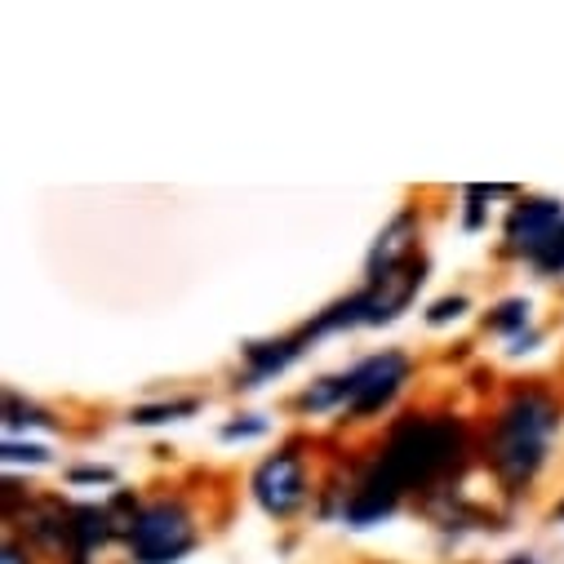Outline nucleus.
<instances>
[{"label":"nucleus","mask_w":564,"mask_h":564,"mask_svg":"<svg viewBox=\"0 0 564 564\" xmlns=\"http://www.w3.org/2000/svg\"><path fill=\"white\" fill-rule=\"evenodd\" d=\"M564 432V400L546 382H516L498 395L489 427L480 432V463L507 498L529 494L551 467Z\"/></svg>","instance_id":"obj_1"},{"label":"nucleus","mask_w":564,"mask_h":564,"mask_svg":"<svg viewBox=\"0 0 564 564\" xmlns=\"http://www.w3.org/2000/svg\"><path fill=\"white\" fill-rule=\"evenodd\" d=\"M480 454L471 422L449 409H404L382 432L373 463L404 494H449V480Z\"/></svg>","instance_id":"obj_2"},{"label":"nucleus","mask_w":564,"mask_h":564,"mask_svg":"<svg viewBox=\"0 0 564 564\" xmlns=\"http://www.w3.org/2000/svg\"><path fill=\"white\" fill-rule=\"evenodd\" d=\"M196 546H200V516L174 489L143 498L124 533V551L133 564H183Z\"/></svg>","instance_id":"obj_3"},{"label":"nucleus","mask_w":564,"mask_h":564,"mask_svg":"<svg viewBox=\"0 0 564 564\" xmlns=\"http://www.w3.org/2000/svg\"><path fill=\"white\" fill-rule=\"evenodd\" d=\"M312 494H316V485H312V467H307V454H303L299 441L258 458V467L249 471V498L275 524L294 520L312 502Z\"/></svg>","instance_id":"obj_4"},{"label":"nucleus","mask_w":564,"mask_h":564,"mask_svg":"<svg viewBox=\"0 0 564 564\" xmlns=\"http://www.w3.org/2000/svg\"><path fill=\"white\" fill-rule=\"evenodd\" d=\"M343 378H347V409H343V417L347 422H373L413 382V356L400 351V347H382V351L360 356L356 365H347Z\"/></svg>","instance_id":"obj_5"},{"label":"nucleus","mask_w":564,"mask_h":564,"mask_svg":"<svg viewBox=\"0 0 564 564\" xmlns=\"http://www.w3.org/2000/svg\"><path fill=\"white\" fill-rule=\"evenodd\" d=\"M564 227V200L555 196H520L502 218V253L520 262H538Z\"/></svg>","instance_id":"obj_6"},{"label":"nucleus","mask_w":564,"mask_h":564,"mask_svg":"<svg viewBox=\"0 0 564 564\" xmlns=\"http://www.w3.org/2000/svg\"><path fill=\"white\" fill-rule=\"evenodd\" d=\"M404 498H409V494L369 458V463L356 467L351 480L338 489V520H343L347 529H373V524L391 520Z\"/></svg>","instance_id":"obj_7"},{"label":"nucleus","mask_w":564,"mask_h":564,"mask_svg":"<svg viewBox=\"0 0 564 564\" xmlns=\"http://www.w3.org/2000/svg\"><path fill=\"white\" fill-rule=\"evenodd\" d=\"M422 285H427V258H413L409 267H400V271H391L382 280H365V285L356 290L360 294V312H365V329L395 325L413 307Z\"/></svg>","instance_id":"obj_8"},{"label":"nucleus","mask_w":564,"mask_h":564,"mask_svg":"<svg viewBox=\"0 0 564 564\" xmlns=\"http://www.w3.org/2000/svg\"><path fill=\"white\" fill-rule=\"evenodd\" d=\"M417 240H422V214L413 205L409 209H395L387 218V227L373 236L369 253H365V280H382V275L409 267L413 258H422Z\"/></svg>","instance_id":"obj_9"},{"label":"nucleus","mask_w":564,"mask_h":564,"mask_svg":"<svg viewBox=\"0 0 564 564\" xmlns=\"http://www.w3.org/2000/svg\"><path fill=\"white\" fill-rule=\"evenodd\" d=\"M303 351H307L303 334H280V338H253V343H245L240 347V378H236V387L253 391V387L280 378Z\"/></svg>","instance_id":"obj_10"},{"label":"nucleus","mask_w":564,"mask_h":564,"mask_svg":"<svg viewBox=\"0 0 564 564\" xmlns=\"http://www.w3.org/2000/svg\"><path fill=\"white\" fill-rule=\"evenodd\" d=\"M485 329L489 334H498V338H520V334H529V329H538L533 325V303L529 299H502V303H494L489 312H485Z\"/></svg>","instance_id":"obj_11"},{"label":"nucleus","mask_w":564,"mask_h":564,"mask_svg":"<svg viewBox=\"0 0 564 564\" xmlns=\"http://www.w3.org/2000/svg\"><path fill=\"white\" fill-rule=\"evenodd\" d=\"M200 409H205V400H196V395H183V400H152V404H133V409H129V422H133V427H165V422L196 417Z\"/></svg>","instance_id":"obj_12"},{"label":"nucleus","mask_w":564,"mask_h":564,"mask_svg":"<svg viewBox=\"0 0 564 564\" xmlns=\"http://www.w3.org/2000/svg\"><path fill=\"white\" fill-rule=\"evenodd\" d=\"M36 427L58 432L63 422H58L50 409H41V404L23 400L19 391H10V395H6V432H10V436H23V432H36Z\"/></svg>","instance_id":"obj_13"},{"label":"nucleus","mask_w":564,"mask_h":564,"mask_svg":"<svg viewBox=\"0 0 564 564\" xmlns=\"http://www.w3.org/2000/svg\"><path fill=\"white\" fill-rule=\"evenodd\" d=\"M489 200H520L516 187H463V227L467 231H480L485 218H489Z\"/></svg>","instance_id":"obj_14"},{"label":"nucleus","mask_w":564,"mask_h":564,"mask_svg":"<svg viewBox=\"0 0 564 564\" xmlns=\"http://www.w3.org/2000/svg\"><path fill=\"white\" fill-rule=\"evenodd\" d=\"M271 432V417L267 413H236V417H227L223 427H218V436L227 441V445H236V441H258V436H267Z\"/></svg>","instance_id":"obj_15"},{"label":"nucleus","mask_w":564,"mask_h":564,"mask_svg":"<svg viewBox=\"0 0 564 564\" xmlns=\"http://www.w3.org/2000/svg\"><path fill=\"white\" fill-rule=\"evenodd\" d=\"M6 463L10 467H50L54 454H50V445H36V441H23V436H6Z\"/></svg>","instance_id":"obj_16"},{"label":"nucleus","mask_w":564,"mask_h":564,"mask_svg":"<svg viewBox=\"0 0 564 564\" xmlns=\"http://www.w3.org/2000/svg\"><path fill=\"white\" fill-rule=\"evenodd\" d=\"M467 312H471V299L467 294H445V299H436L427 307V316H422V321H427L432 329H445V325H458Z\"/></svg>","instance_id":"obj_17"},{"label":"nucleus","mask_w":564,"mask_h":564,"mask_svg":"<svg viewBox=\"0 0 564 564\" xmlns=\"http://www.w3.org/2000/svg\"><path fill=\"white\" fill-rule=\"evenodd\" d=\"M0 564H45V555H41V551H32L19 533H10V529H6V542H0Z\"/></svg>","instance_id":"obj_18"},{"label":"nucleus","mask_w":564,"mask_h":564,"mask_svg":"<svg viewBox=\"0 0 564 564\" xmlns=\"http://www.w3.org/2000/svg\"><path fill=\"white\" fill-rule=\"evenodd\" d=\"M533 271H538V275H564V227H560L555 245L533 262Z\"/></svg>","instance_id":"obj_19"},{"label":"nucleus","mask_w":564,"mask_h":564,"mask_svg":"<svg viewBox=\"0 0 564 564\" xmlns=\"http://www.w3.org/2000/svg\"><path fill=\"white\" fill-rule=\"evenodd\" d=\"M67 480L72 485H116V471L111 467H72Z\"/></svg>","instance_id":"obj_20"},{"label":"nucleus","mask_w":564,"mask_h":564,"mask_svg":"<svg viewBox=\"0 0 564 564\" xmlns=\"http://www.w3.org/2000/svg\"><path fill=\"white\" fill-rule=\"evenodd\" d=\"M538 343H542V329H529V334L507 343V356H529V351H538Z\"/></svg>","instance_id":"obj_21"},{"label":"nucleus","mask_w":564,"mask_h":564,"mask_svg":"<svg viewBox=\"0 0 564 564\" xmlns=\"http://www.w3.org/2000/svg\"><path fill=\"white\" fill-rule=\"evenodd\" d=\"M551 520H555V524H564V494H560V502L551 507Z\"/></svg>","instance_id":"obj_22"},{"label":"nucleus","mask_w":564,"mask_h":564,"mask_svg":"<svg viewBox=\"0 0 564 564\" xmlns=\"http://www.w3.org/2000/svg\"><path fill=\"white\" fill-rule=\"evenodd\" d=\"M502 564H538L533 555H511V560H502Z\"/></svg>","instance_id":"obj_23"}]
</instances>
